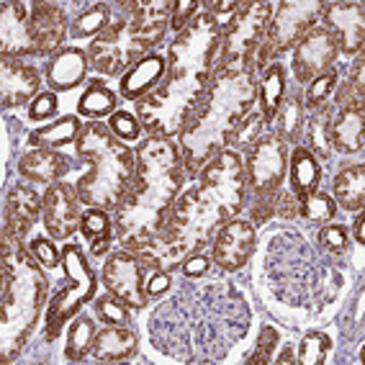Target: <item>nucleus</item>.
<instances>
[{
  "instance_id": "nucleus-48",
  "label": "nucleus",
  "mask_w": 365,
  "mask_h": 365,
  "mask_svg": "<svg viewBox=\"0 0 365 365\" xmlns=\"http://www.w3.org/2000/svg\"><path fill=\"white\" fill-rule=\"evenodd\" d=\"M198 11H201V3H196V0H178V3H173V14H170V26H173L178 34H180L182 29L188 26L190 21L196 19Z\"/></svg>"
},
{
  "instance_id": "nucleus-25",
  "label": "nucleus",
  "mask_w": 365,
  "mask_h": 365,
  "mask_svg": "<svg viewBox=\"0 0 365 365\" xmlns=\"http://www.w3.org/2000/svg\"><path fill=\"white\" fill-rule=\"evenodd\" d=\"M72 163L54 150H31L19 160V173L31 182L52 185L70 173Z\"/></svg>"
},
{
  "instance_id": "nucleus-53",
  "label": "nucleus",
  "mask_w": 365,
  "mask_h": 365,
  "mask_svg": "<svg viewBox=\"0 0 365 365\" xmlns=\"http://www.w3.org/2000/svg\"><path fill=\"white\" fill-rule=\"evenodd\" d=\"M170 286H173V278H170L168 270H157L150 281H147V296L165 294V291H170Z\"/></svg>"
},
{
  "instance_id": "nucleus-52",
  "label": "nucleus",
  "mask_w": 365,
  "mask_h": 365,
  "mask_svg": "<svg viewBox=\"0 0 365 365\" xmlns=\"http://www.w3.org/2000/svg\"><path fill=\"white\" fill-rule=\"evenodd\" d=\"M182 275L185 278H203V275L209 273V257L203 252H190L180 265Z\"/></svg>"
},
{
  "instance_id": "nucleus-16",
  "label": "nucleus",
  "mask_w": 365,
  "mask_h": 365,
  "mask_svg": "<svg viewBox=\"0 0 365 365\" xmlns=\"http://www.w3.org/2000/svg\"><path fill=\"white\" fill-rule=\"evenodd\" d=\"M255 245H257L255 224L250 219H229L216 229L211 240V257L224 273H237L247 265Z\"/></svg>"
},
{
  "instance_id": "nucleus-41",
  "label": "nucleus",
  "mask_w": 365,
  "mask_h": 365,
  "mask_svg": "<svg viewBox=\"0 0 365 365\" xmlns=\"http://www.w3.org/2000/svg\"><path fill=\"white\" fill-rule=\"evenodd\" d=\"M337 88V72L329 70L324 72V75H319V78H314L312 83L307 85V111H317V108H322V106H327V98L332 96V91Z\"/></svg>"
},
{
  "instance_id": "nucleus-6",
  "label": "nucleus",
  "mask_w": 365,
  "mask_h": 365,
  "mask_svg": "<svg viewBox=\"0 0 365 365\" xmlns=\"http://www.w3.org/2000/svg\"><path fill=\"white\" fill-rule=\"evenodd\" d=\"M257 101L255 72L245 75H214V83L203 96L196 113L188 118L185 129L178 134L182 163L188 173H198L216 152L227 150L232 131L252 111Z\"/></svg>"
},
{
  "instance_id": "nucleus-11",
  "label": "nucleus",
  "mask_w": 365,
  "mask_h": 365,
  "mask_svg": "<svg viewBox=\"0 0 365 365\" xmlns=\"http://www.w3.org/2000/svg\"><path fill=\"white\" fill-rule=\"evenodd\" d=\"M62 267H65V288L46 307V337L54 339L67 319H72L88 301L96 296V273L85 260L83 250L78 245H65L62 250Z\"/></svg>"
},
{
  "instance_id": "nucleus-30",
  "label": "nucleus",
  "mask_w": 365,
  "mask_h": 365,
  "mask_svg": "<svg viewBox=\"0 0 365 365\" xmlns=\"http://www.w3.org/2000/svg\"><path fill=\"white\" fill-rule=\"evenodd\" d=\"M80 131V121L75 116H62L59 121L49 126H41V129L31 131L29 134V144L34 150H59V147H67V144L78 142Z\"/></svg>"
},
{
  "instance_id": "nucleus-35",
  "label": "nucleus",
  "mask_w": 365,
  "mask_h": 365,
  "mask_svg": "<svg viewBox=\"0 0 365 365\" xmlns=\"http://www.w3.org/2000/svg\"><path fill=\"white\" fill-rule=\"evenodd\" d=\"M111 8L106 6V3H96V6H91L88 11H83V14L75 19V24H72V36L75 39H88V36H98L101 31H103L108 24H111Z\"/></svg>"
},
{
  "instance_id": "nucleus-18",
  "label": "nucleus",
  "mask_w": 365,
  "mask_h": 365,
  "mask_svg": "<svg viewBox=\"0 0 365 365\" xmlns=\"http://www.w3.org/2000/svg\"><path fill=\"white\" fill-rule=\"evenodd\" d=\"M29 31H31L36 57H49L59 52V44L67 36L65 11L57 3H31L29 14Z\"/></svg>"
},
{
  "instance_id": "nucleus-49",
  "label": "nucleus",
  "mask_w": 365,
  "mask_h": 365,
  "mask_svg": "<svg viewBox=\"0 0 365 365\" xmlns=\"http://www.w3.org/2000/svg\"><path fill=\"white\" fill-rule=\"evenodd\" d=\"M275 216L286 224L299 219V196L294 190H278L275 193Z\"/></svg>"
},
{
  "instance_id": "nucleus-34",
  "label": "nucleus",
  "mask_w": 365,
  "mask_h": 365,
  "mask_svg": "<svg viewBox=\"0 0 365 365\" xmlns=\"http://www.w3.org/2000/svg\"><path fill=\"white\" fill-rule=\"evenodd\" d=\"M80 229H83V235L91 242V250L96 257L108 252V247H111V229H113L111 219H108V211H103V209L83 211V224H80Z\"/></svg>"
},
{
  "instance_id": "nucleus-5",
  "label": "nucleus",
  "mask_w": 365,
  "mask_h": 365,
  "mask_svg": "<svg viewBox=\"0 0 365 365\" xmlns=\"http://www.w3.org/2000/svg\"><path fill=\"white\" fill-rule=\"evenodd\" d=\"M262 288L283 312L317 317L334 304L342 273L296 232H275L262 252Z\"/></svg>"
},
{
  "instance_id": "nucleus-45",
  "label": "nucleus",
  "mask_w": 365,
  "mask_h": 365,
  "mask_svg": "<svg viewBox=\"0 0 365 365\" xmlns=\"http://www.w3.org/2000/svg\"><path fill=\"white\" fill-rule=\"evenodd\" d=\"M108 129H111L113 137H118L121 142H137L139 134H142V124H139L129 111H113L111 121H108Z\"/></svg>"
},
{
  "instance_id": "nucleus-33",
  "label": "nucleus",
  "mask_w": 365,
  "mask_h": 365,
  "mask_svg": "<svg viewBox=\"0 0 365 365\" xmlns=\"http://www.w3.org/2000/svg\"><path fill=\"white\" fill-rule=\"evenodd\" d=\"M304 121H307V106L301 96H291V98L281 101L278 111H275V137L283 139V142H296L301 137V129H304Z\"/></svg>"
},
{
  "instance_id": "nucleus-38",
  "label": "nucleus",
  "mask_w": 365,
  "mask_h": 365,
  "mask_svg": "<svg viewBox=\"0 0 365 365\" xmlns=\"http://www.w3.org/2000/svg\"><path fill=\"white\" fill-rule=\"evenodd\" d=\"M93 339H96L93 322L88 317H78L67 332V360H72V363L83 360L93 350Z\"/></svg>"
},
{
  "instance_id": "nucleus-55",
  "label": "nucleus",
  "mask_w": 365,
  "mask_h": 365,
  "mask_svg": "<svg viewBox=\"0 0 365 365\" xmlns=\"http://www.w3.org/2000/svg\"><path fill=\"white\" fill-rule=\"evenodd\" d=\"M278 363H281V365H286V363H296L294 352H291V345H286V350L281 352V358H278Z\"/></svg>"
},
{
  "instance_id": "nucleus-26",
  "label": "nucleus",
  "mask_w": 365,
  "mask_h": 365,
  "mask_svg": "<svg viewBox=\"0 0 365 365\" xmlns=\"http://www.w3.org/2000/svg\"><path fill=\"white\" fill-rule=\"evenodd\" d=\"M332 150L342 152V155H355L363 150L365 142V113L363 106L355 108H339V113L332 118Z\"/></svg>"
},
{
  "instance_id": "nucleus-20",
  "label": "nucleus",
  "mask_w": 365,
  "mask_h": 365,
  "mask_svg": "<svg viewBox=\"0 0 365 365\" xmlns=\"http://www.w3.org/2000/svg\"><path fill=\"white\" fill-rule=\"evenodd\" d=\"M39 211H44V196H39L31 185L19 182L8 190L6 198V227L3 235H8L14 242H24L31 227L39 219Z\"/></svg>"
},
{
  "instance_id": "nucleus-50",
  "label": "nucleus",
  "mask_w": 365,
  "mask_h": 365,
  "mask_svg": "<svg viewBox=\"0 0 365 365\" xmlns=\"http://www.w3.org/2000/svg\"><path fill=\"white\" fill-rule=\"evenodd\" d=\"M57 111V96L54 93H39L29 106V118L31 121H44V118L54 116Z\"/></svg>"
},
{
  "instance_id": "nucleus-28",
  "label": "nucleus",
  "mask_w": 365,
  "mask_h": 365,
  "mask_svg": "<svg viewBox=\"0 0 365 365\" xmlns=\"http://www.w3.org/2000/svg\"><path fill=\"white\" fill-rule=\"evenodd\" d=\"M288 175H291V190H294L299 198H304V196H309V193H314V190H319L322 165H319V160L301 144V147L294 150V155L288 157Z\"/></svg>"
},
{
  "instance_id": "nucleus-27",
  "label": "nucleus",
  "mask_w": 365,
  "mask_h": 365,
  "mask_svg": "<svg viewBox=\"0 0 365 365\" xmlns=\"http://www.w3.org/2000/svg\"><path fill=\"white\" fill-rule=\"evenodd\" d=\"M137 332H131L126 327H106L96 332L91 352L96 355V360H103V363H121L137 352Z\"/></svg>"
},
{
  "instance_id": "nucleus-44",
  "label": "nucleus",
  "mask_w": 365,
  "mask_h": 365,
  "mask_svg": "<svg viewBox=\"0 0 365 365\" xmlns=\"http://www.w3.org/2000/svg\"><path fill=\"white\" fill-rule=\"evenodd\" d=\"M317 240H319V247L329 255H339L350 247V232L342 224H327Z\"/></svg>"
},
{
  "instance_id": "nucleus-12",
  "label": "nucleus",
  "mask_w": 365,
  "mask_h": 365,
  "mask_svg": "<svg viewBox=\"0 0 365 365\" xmlns=\"http://www.w3.org/2000/svg\"><path fill=\"white\" fill-rule=\"evenodd\" d=\"M322 8H324V3H319V0H301V3L288 0V3H278L273 21L267 26L265 39H262L257 57H255V70L265 67L267 62H273L278 54L294 49L304 39V34L312 31L319 24Z\"/></svg>"
},
{
  "instance_id": "nucleus-29",
  "label": "nucleus",
  "mask_w": 365,
  "mask_h": 365,
  "mask_svg": "<svg viewBox=\"0 0 365 365\" xmlns=\"http://www.w3.org/2000/svg\"><path fill=\"white\" fill-rule=\"evenodd\" d=\"M329 129H332V116H329V108L322 106L317 111H309V118L304 121V139H307V147L317 160H329L332 157V137H329Z\"/></svg>"
},
{
  "instance_id": "nucleus-40",
  "label": "nucleus",
  "mask_w": 365,
  "mask_h": 365,
  "mask_svg": "<svg viewBox=\"0 0 365 365\" xmlns=\"http://www.w3.org/2000/svg\"><path fill=\"white\" fill-rule=\"evenodd\" d=\"M332 350V339L327 332L319 329H312L301 337L299 355H296V363L301 365H322L327 360V352Z\"/></svg>"
},
{
  "instance_id": "nucleus-31",
  "label": "nucleus",
  "mask_w": 365,
  "mask_h": 365,
  "mask_svg": "<svg viewBox=\"0 0 365 365\" xmlns=\"http://www.w3.org/2000/svg\"><path fill=\"white\" fill-rule=\"evenodd\" d=\"M334 203H339L345 211H363L365 165H350L334 178Z\"/></svg>"
},
{
  "instance_id": "nucleus-24",
  "label": "nucleus",
  "mask_w": 365,
  "mask_h": 365,
  "mask_svg": "<svg viewBox=\"0 0 365 365\" xmlns=\"http://www.w3.org/2000/svg\"><path fill=\"white\" fill-rule=\"evenodd\" d=\"M88 65H91V62H88L83 49L67 46V49H59V52L49 59L44 78L52 91L65 93V91H72L75 85L83 83L85 72H88Z\"/></svg>"
},
{
  "instance_id": "nucleus-3",
  "label": "nucleus",
  "mask_w": 365,
  "mask_h": 365,
  "mask_svg": "<svg viewBox=\"0 0 365 365\" xmlns=\"http://www.w3.org/2000/svg\"><path fill=\"white\" fill-rule=\"evenodd\" d=\"M224 26L211 14H198L168 49L163 85L137 101L139 124L152 137H178L214 83Z\"/></svg>"
},
{
  "instance_id": "nucleus-51",
  "label": "nucleus",
  "mask_w": 365,
  "mask_h": 365,
  "mask_svg": "<svg viewBox=\"0 0 365 365\" xmlns=\"http://www.w3.org/2000/svg\"><path fill=\"white\" fill-rule=\"evenodd\" d=\"M275 216V193L273 196H255L252 209H250V222L267 224Z\"/></svg>"
},
{
  "instance_id": "nucleus-39",
  "label": "nucleus",
  "mask_w": 365,
  "mask_h": 365,
  "mask_svg": "<svg viewBox=\"0 0 365 365\" xmlns=\"http://www.w3.org/2000/svg\"><path fill=\"white\" fill-rule=\"evenodd\" d=\"M365 101V67L363 62H355L352 70L347 72V80H342L337 96H334V103L339 108H355V106H363Z\"/></svg>"
},
{
  "instance_id": "nucleus-21",
  "label": "nucleus",
  "mask_w": 365,
  "mask_h": 365,
  "mask_svg": "<svg viewBox=\"0 0 365 365\" xmlns=\"http://www.w3.org/2000/svg\"><path fill=\"white\" fill-rule=\"evenodd\" d=\"M322 19L329 24L332 34L339 41V52L347 57L358 54L363 49L365 39V11L360 3H329L322 8Z\"/></svg>"
},
{
  "instance_id": "nucleus-23",
  "label": "nucleus",
  "mask_w": 365,
  "mask_h": 365,
  "mask_svg": "<svg viewBox=\"0 0 365 365\" xmlns=\"http://www.w3.org/2000/svg\"><path fill=\"white\" fill-rule=\"evenodd\" d=\"M165 70H168V57H163V54H147L144 59H139L137 65L131 67L126 75H121V80H118L121 98L142 101L165 78Z\"/></svg>"
},
{
  "instance_id": "nucleus-46",
  "label": "nucleus",
  "mask_w": 365,
  "mask_h": 365,
  "mask_svg": "<svg viewBox=\"0 0 365 365\" xmlns=\"http://www.w3.org/2000/svg\"><path fill=\"white\" fill-rule=\"evenodd\" d=\"M278 345V329L275 327H262L260 329V337H257V345H255V352L250 355L245 363L250 365H265L273 360V350Z\"/></svg>"
},
{
  "instance_id": "nucleus-32",
  "label": "nucleus",
  "mask_w": 365,
  "mask_h": 365,
  "mask_svg": "<svg viewBox=\"0 0 365 365\" xmlns=\"http://www.w3.org/2000/svg\"><path fill=\"white\" fill-rule=\"evenodd\" d=\"M283 93H286V67L281 62H273L262 72L260 85H257V98H260L262 118L265 121H273L275 111L283 101Z\"/></svg>"
},
{
  "instance_id": "nucleus-54",
  "label": "nucleus",
  "mask_w": 365,
  "mask_h": 365,
  "mask_svg": "<svg viewBox=\"0 0 365 365\" xmlns=\"http://www.w3.org/2000/svg\"><path fill=\"white\" fill-rule=\"evenodd\" d=\"M352 232H355V240H358V245H363V242H365V219H363V214L355 219V227H352Z\"/></svg>"
},
{
  "instance_id": "nucleus-36",
  "label": "nucleus",
  "mask_w": 365,
  "mask_h": 365,
  "mask_svg": "<svg viewBox=\"0 0 365 365\" xmlns=\"http://www.w3.org/2000/svg\"><path fill=\"white\" fill-rule=\"evenodd\" d=\"M113 106H116V98L113 93L101 83H93L88 91L80 96L78 101V111L88 118H103L108 113H113Z\"/></svg>"
},
{
  "instance_id": "nucleus-1",
  "label": "nucleus",
  "mask_w": 365,
  "mask_h": 365,
  "mask_svg": "<svg viewBox=\"0 0 365 365\" xmlns=\"http://www.w3.org/2000/svg\"><path fill=\"white\" fill-rule=\"evenodd\" d=\"M250 329V307L235 283L188 278L150 319L152 345L185 363H216Z\"/></svg>"
},
{
  "instance_id": "nucleus-10",
  "label": "nucleus",
  "mask_w": 365,
  "mask_h": 365,
  "mask_svg": "<svg viewBox=\"0 0 365 365\" xmlns=\"http://www.w3.org/2000/svg\"><path fill=\"white\" fill-rule=\"evenodd\" d=\"M273 3H240L237 14L222 31V46L216 59V75H245L255 72V57L273 21Z\"/></svg>"
},
{
  "instance_id": "nucleus-42",
  "label": "nucleus",
  "mask_w": 365,
  "mask_h": 365,
  "mask_svg": "<svg viewBox=\"0 0 365 365\" xmlns=\"http://www.w3.org/2000/svg\"><path fill=\"white\" fill-rule=\"evenodd\" d=\"M126 304L121 299H116L113 294L101 296L96 299V314L106 327H124L129 322V312H126Z\"/></svg>"
},
{
  "instance_id": "nucleus-14",
  "label": "nucleus",
  "mask_w": 365,
  "mask_h": 365,
  "mask_svg": "<svg viewBox=\"0 0 365 365\" xmlns=\"http://www.w3.org/2000/svg\"><path fill=\"white\" fill-rule=\"evenodd\" d=\"M103 283L108 294L121 299L129 309L147 307V281H144V262L126 252L124 247L108 255L103 265Z\"/></svg>"
},
{
  "instance_id": "nucleus-43",
  "label": "nucleus",
  "mask_w": 365,
  "mask_h": 365,
  "mask_svg": "<svg viewBox=\"0 0 365 365\" xmlns=\"http://www.w3.org/2000/svg\"><path fill=\"white\" fill-rule=\"evenodd\" d=\"M260 134H262V116H257V113H247V116L240 121V126L232 131L227 147H237V150L247 152V147L255 142V139L260 137Z\"/></svg>"
},
{
  "instance_id": "nucleus-13",
  "label": "nucleus",
  "mask_w": 365,
  "mask_h": 365,
  "mask_svg": "<svg viewBox=\"0 0 365 365\" xmlns=\"http://www.w3.org/2000/svg\"><path fill=\"white\" fill-rule=\"evenodd\" d=\"M288 144L275 134H260L245 152L247 190L255 196H273L286 180Z\"/></svg>"
},
{
  "instance_id": "nucleus-4",
  "label": "nucleus",
  "mask_w": 365,
  "mask_h": 365,
  "mask_svg": "<svg viewBox=\"0 0 365 365\" xmlns=\"http://www.w3.org/2000/svg\"><path fill=\"white\" fill-rule=\"evenodd\" d=\"M185 163L173 139L150 137L137 150V168L129 190L116 209V240L137 255L160 235L185 180Z\"/></svg>"
},
{
  "instance_id": "nucleus-19",
  "label": "nucleus",
  "mask_w": 365,
  "mask_h": 365,
  "mask_svg": "<svg viewBox=\"0 0 365 365\" xmlns=\"http://www.w3.org/2000/svg\"><path fill=\"white\" fill-rule=\"evenodd\" d=\"M41 75L39 70L24 59L3 57L0 62V101L6 108L31 103L39 96Z\"/></svg>"
},
{
  "instance_id": "nucleus-7",
  "label": "nucleus",
  "mask_w": 365,
  "mask_h": 365,
  "mask_svg": "<svg viewBox=\"0 0 365 365\" xmlns=\"http://www.w3.org/2000/svg\"><path fill=\"white\" fill-rule=\"evenodd\" d=\"M0 347L3 363H11L31 337L49 288L39 260L24 242H14L8 235H3L0 250Z\"/></svg>"
},
{
  "instance_id": "nucleus-22",
  "label": "nucleus",
  "mask_w": 365,
  "mask_h": 365,
  "mask_svg": "<svg viewBox=\"0 0 365 365\" xmlns=\"http://www.w3.org/2000/svg\"><path fill=\"white\" fill-rule=\"evenodd\" d=\"M26 3L0 6V54L3 57H36L31 31H29Z\"/></svg>"
},
{
  "instance_id": "nucleus-47",
  "label": "nucleus",
  "mask_w": 365,
  "mask_h": 365,
  "mask_svg": "<svg viewBox=\"0 0 365 365\" xmlns=\"http://www.w3.org/2000/svg\"><path fill=\"white\" fill-rule=\"evenodd\" d=\"M29 252L39 260V265L44 267H57L59 260H62V255H59L57 245H54L52 240H46V237H34L31 242H29Z\"/></svg>"
},
{
  "instance_id": "nucleus-2",
  "label": "nucleus",
  "mask_w": 365,
  "mask_h": 365,
  "mask_svg": "<svg viewBox=\"0 0 365 365\" xmlns=\"http://www.w3.org/2000/svg\"><path fill=\"white\" fill-rule=\"evenodd\" d=\"M247 201V175L242 157L222 150L196 173L188 188L178 193L160 235L134 257L157 270H170L190 252L209 245L216 229L235 219Z\"/></svg>"
},
{
  "instance_id": "nucleus-8",
  "label": "nucleus",
  "mask_w": 365,
  "mask_h": 365,
  "mask_svg": "<svg viewBox=\"0 0 365 365\" xmlns=\"http://www.w3.org/2000/svg\"><path fill=\"white\" fill-rule=\"evenodd\" d=\"M173 3L170 0H126L118 16L93 39L91 67L106 78H121L139 59L147 57L168 31Z\"/></svg>"
},
{
  "instance_id": "nucleus-37",
  "label": "nucleus",
  "mask_w": 365,
  "mask_h": 365,
  "mask_svg": "<svg viewBox=\"0 0 365 365\" xmlns=\"http://www.w3.org/2000/svg\"><path fill=\"white\" fill-rule=\"evenodd\" d=\"M334 214H337V203H334L332 196H327V193L314 190V193H309V196L299 198V216L301 219H307L309 224L332 222Z\"/></svg>"
},
{
  "instance_id": "nucleus-17",
  "label": "nucleus",
  "mask_w": 365,
  "mask_h": 365,
  "mask_svg": "<svg viewBox=\"0 0 365 365\" xmlns=\"http://www.w3.org/2000/svg\"><path fill=\"white\" fill-rule=\"evenodd\" d=\"M83 198L70 182H52L44 193V227L52 240H67L83 224Z\"/></svg>"
},
{
  "instance_id": "nucleus-9",
  "label": "nucleus",
  "mask_w": 365,
  "mask_h": 365,
  "mask_svg": "<svg viewBox=\"0 0 365 365\" xmlns=\"http://www.w3.org/2000/svg\"><path fill=\"white\" fill-rule=\"evenodd\" d=\"M75 147L80 160L91 165V173L80 178V182L75 185L83 203L103 211L118 209L134 178L137 152L118 137H113V131L103 121L85 124Z\"/></svg>"
},
{
  "instance_id": "nucleus-15",
  "label": "nucleus",
  "mask_w": 365,
  "mask_h": 365,
  "mask_svg": "<svg viewBox=\"0 0 365 365\" xmlns=\"http://www.w3.org/2000/svg\"><path fill=\"white\" fill-rule=\"evenodd\" d=\"M339 54V41L332 34V29L317 26L304 34V39L294 46V70L301 83H312L324 72L332 70L334 59Z\"/></svg>"
}]
</instances>
